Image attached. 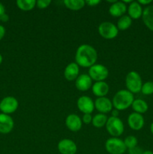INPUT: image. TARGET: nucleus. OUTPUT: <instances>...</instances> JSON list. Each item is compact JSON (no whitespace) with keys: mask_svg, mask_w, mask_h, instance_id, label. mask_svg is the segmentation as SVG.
<instances>
[{"mask_svg":"<svg viewBox=\"0 0 153 154\" xmlns=\"http://www.w3.org/2000/svg\"><path fill=\"white\" fill-rule=\"evenodd\" d=\"M97 59V51L92 46L84 44L78 47L75 54V61L79 66L90 68L95 64Z\"/></svg>","mask_w":153,"mask_h":154,"instance_id":"nucleus-1","label":"nucleus"},{"mask_svg":"<svg viewBox=\"0 0 153 154\" xmlns=\"http://www.w3.org/2000/svg\"><path fill=\"white\" fill-rule=\"evenodd\" d=\"M134 98V94L128 90L117 92L112 99V106L118 111H124L132 105Z\"/></svg>","mask_w":153,"mask_h":154,"instance_id":"nucleus-2","label":"nucleus"},{"mask_svg":"<svg viewBox=\"0 0 153 154\" xmlns=\"http://www.w3.org/2000/svg\"><path fill=\"white\" fill-rule=\"evenodd\" d=\"M125 84L128 91H130L133 94L138 93L141 91V88H142V78L138 72L131 71L126 75Z\"/></svg>","mask_w":153,"mask_h":154,"instance_id":"nucleus-3","label":"nucleus"},{"mask_svg":"<svg viewBox=\"0 0 153 154\" xmlns=\"http://www.w3.org/2000/svg\"><path fill=\"white\" fill-rule=\"evenodd\" d=\"M106 131L113 138H118L124 132V124L118 117H110L108 118L106 123Z\"/></svg>","mask_w":153,"mask_h":154,"instance_id":"nucleus-4","label":"nucleus"},{"mask_svg":"<svg viewBox=\"0 0 153 154\" xmlns=\"http://www.w3.org/2000/svg\"><path fill=\"white\" fill-rule=\"evenodd\" d=\"M105 149L110 154H123L127 150L124 141L113 137L106 140Z\"/></svg>","mask_w":153,"mask_h":154,"instance_id":"nucleus-5","label":"nucleus"},{"mask_svg":"<svg viewBox=\"0 0 153 154\" xmlns=\"http://www.w3.org/2000/svg\"><path fill=\"white\" fill-rule=\"evenodd\" d=\"M99 35L105 39H113L118 35V29L116 26L111 22H103L98 26Z\"/></svg>","mask_w":153,"mask_h":154,"instance_id":"nucleus-6","label":"nucleus"},{"mask_svg":"<svg viewBox=\"0 0 153 154\" xmlns=\"http://www.w3.org/2000/svg\"><path fill=\"white\" fill-rule=\"evenodd\" d=\"M88 75L96 82L104 81L109 75V71L104 65L94 64L88 69Z\"/></svg>","mask_w":153,"mask_h":154,"instance_id":"nucleus-7","label":"nucleus"},{"mask_svg":"<svg viewBox=\"0 0 153 154\" xmlns=\"http://www.w3.org/2000/svg\"><path fill=\"white\" fill-rule=\"evenodd\" d=\"M19 106V103L16 98L13 96H7L4 97L0 102V111L3 114H10L15 112Z\"/></svg>","mask_w":153,"mask_h":154,"instance_id":"nucleus-8","label":"nucleus"},{"mask_svg":"<svg viewBox=\"0 0 153 154\" xmlns=\"http://www.w3.org/2000/svg\"><path fill=\"white\" fill-rule=\"evenodd\" d=\"M76 105L80 111L85 114H90L93 112L94 109V102L90 97L82 96L78 99Z\"/></svg>","mask_w":153,"mask_h":154,"instance_id":"nucleus-9","label":"nucleus"},{"mask_svg":"<svg viewBox=\"0 0 153 154\" xmlns=\"http://www.w3.org/2000/svg\"><path fill=\"white\" fill-rule=\"evenodd\" d=\"M128 124L133 130H140L145 124L143 116L136 112L131 113L128 117Z\"/></svg>","mask_w":153,"mask_h":154,"instance_id":"nucleus-10","label":"nucleus"},{"mask_svg":"<svg viewBox=\"0 0 153 154\" xmlns=\"http://www.w3.org/2000/svg\"><path fill=\"white\" fill-rule=\"evenodd\" d=\"M58 150L61 154H75L77 147L74 141L70 139L64 138L58 143Z\"/></svg>","mask_w":153,"mask_h":154,"instance_id":"nucleus-11","label":"nucleus"},{"mask_svg":"<svg viewBox=\"0 0 153 154\" xmlns=\"http://www.w3.org/2000/svg\"><path fill=\"white\" fill-rule=\"evenodd\" d=\"M14 123L13 118L8 114H0V133L8 134L13 130Z\"/></svg>","mask_w":153,"mask_h":154,"instance_id":"nucleus-12","label":"nucleus"},{"mask_svg":"<svg viewBox=\"0 0 153 154\" xmlns=\"http://www.w3.org/2000/svg\"><path fill=\"white\" fill-rule=\"evenodd\" d=\"M94 108L100 114H106L112 110V102L106 97H99L94 102Z\"/></svg>","mask_w":153,"mask_h":154,"instance_id":"nucleus-13","label":"nucleus"},{"mask_svg":"<svg viewBox=\"0 0 153 154\" xmlns=\"http://www.w3.org/2000/svg\"><path fill=\"white\" fill-rule=\"evenodd\" d=\"M82 119L75 114H70L68 115L65 119L66 126L71 132H78L82 128Z\"/></svg>","mask_w":153,"mask_h":154,"instance_id":"nucleus-14","label":"nucleus"},{"mask_svg":"<svg viewBox=\"0 0 153 154\" xmlns=\"http://www.w3.org/2000/svg\"><path fill=\"white\" fill-rule=\"evenodd\" d=\"M75 87L80 91L85 92L92 87V80L89 75L86 74H82L78 76L75 81Z\"/></svg>","mask_w":153,"mask_h":154,"instance_id":"nucleus-15","label":"nucleus"},{"mask_svg":"<svg viewBox=\"0 0 153 154\" xmlns=\"http://www.w3.org/2000/svg\"><path fill=\"white\" fill-rule=\"evenodd\" d=\"M79 66L76 63H70L64 69V76L68 81H74L79 76Z\"/></svg>","mask_w":153,"mask_h":154,"instance_id":"nucleus-16","label":"nucleus"},{"mask_svg":"<svg viewBox=\"0 0 153 154\" xmlns=\"http://www.w3.org/2000/svg\"><path fill=\"white\" fill-rule=\"evenodd\" d=\"M92 93L94 96L99 97H104L109 93L110 87L107 83L105 81H98L95 82L92 87Z\"/></svg>","mask_w":153,"mask_h":154,"instance_id":"nucleus-17","label":"nucleus"},{"mask_svg":"<svg viewBox=\"0 0 153 154\" xmlns=\"http://www.w3.org/2000/svg\"><path fill=\"white\" fill-rule=\"evenodd\" d=\"M126 11H127V5L123 2L116 1L110 5L109 8V13L112 17H121L122 16L124 15Z\"/></svg>","mask_w":153,"mask_h":154,"instance_id":"nucleus-18","label":"nucleus"},{"mask_svg":"<svg viewBox=\"0 0 153 154\" xmlns=\"http://www.w3.org/2000/svg\"><path fill=\"white\" fill-rule=\"evenodd\" d=\"M128 16L132 20H137L140 18L142 15V8L138 2H132L127 8Z\"/></svg>","mask_w":153,"mask_h":154,"instance_id":"nucleus-19","label":"nucleus"},{"mask_svg":"<svg viewBox=\"0 0 153 154\" xmlns=\"http://www.w3.org/2000/svg\"><path fill=\"white\" fill-rule=\"evenodd\" d=\"M142 19L146 26L153 32V5H148L142 11Z\"/></svg>","mask_w":153,"mask_h":154,"instance_id":"nucleus-20","label":"nucleus"},{"mask_svg":"<svg viewBox=\"0 0 153 154\" xmlns=\"http://www.w3.org/2000/svg\"><path fill=\"white\" fill-rule=\"evenodd\" d=\"M131 107L134 111V112L140 114L146 113L148 109V104L146 102V101L142 100L141 99H134L133 103H132Z\"/></svg>","mask_w":153,"mask_h":154,"instance_id":"nucleus-21","label":"nucleus"},{"mask_svg":"<svg viewBox=\"0 0 153 154\" xmlns=\"http://www.w3.org/2000/svg\"><path fill=\"white\" fill-rule=\"evenodd\" d=\"M64 4L67 8L71 11H79L85 6L84 0H64Z\"/></svg>","mask_w":153,"mask_h":154,"instance_id":"nucleus-22","label":"nucleus"},{"mask_svg":"<svg viewBox=\"0 0 153 154\" xmlns=\"http://www.w3.org/2000/svg\"><path fill=\"white\" fill-rule=\"evenodd\" d=\"M132 24V19L128 15H123L117 21V28L118 29L124 31L128 29Z\"/></svg>","mask_w":153,"mask_h":154,"instance_id":"nucleus-23","label":"nucleus"},{"mask_svg":"<svg viewBox=\"0 0 153 154\" xmlns=\"http://www.w3.org/2000/svg\"><path fill=\"white\" fill-rule=\"evenodd\" d=\"M16 3L17 7L24 11L32 10L36 6L35 0H17Z\"/></svg>","mask_w":153,"mask_h":154,"instance_id":"nucleus-24","label":"nucleus"},{"mask_svg":"<svg viewBox=\"0 0 153 154\" xmlns=\"http://www.w3.org/2000/svg\"><path fill=\"white\" fill-rule=\"evenodd\" d=\"M108 120V117H106V114H97L96 115H94V117H92V123L93 126L96 128H101L103 126H106V121Z\"/></svg>","mask_w":153,"mask_h":154,"instance_id":"nucleus-25","label":"nucleus"},{"mask_svg":"<svg viewBox=\"0 0 153 154\" xmlns=\"http://www.w3.org/2000/svg\"><path fill=\"white\" fill-rule=\"evenodd\" d=\"M124 143L126 148L130 149L137 146L138 141L137 138L135 136H134V135H129V136L126 137L124 141Z\"/></svg>","mask_w":153,"mask_h":154,"instance_id":"nucleus-26","label":"nucleus"},{"mask_svg":"<svg viewBox=\"0 0 153 154\" xmlns=\"http://www.w3.org/2000/svg\"><path fill=\"white\" fill-rule=\"evenodd\" d=\"M141 93L146 96L153 94V82L152 81H147V82L142 84V88H141Z\"/></svg>","mask_w":153,"mask_h":154,"instance_id":"nucleus-27","label":"nucleus"},{"mask_svg":"<svg viewBox=\"0 0 153 154\" xmlns=\"http://www.w3.org/2000/svg\"><path fill=\"white\" fill-rule=\"evenodd\" d=\"M50 4V0H38V1H36V6L40 9L46 8Z\"/></svg>","mask_w":153,"mask_h":154,"instance_id":"nucleus-28","label":"nucleus"},{"mask_svg":"<svg viewBox=\"0 0 153 154\" xmlns=\"http://www.w3.org/2000/svg\"><path fill=\"white\" fill-rule=\"evenodd\" d=\"M128 154H142L143 150L141 147L136 146V147H133V148L128 149Z\"/></svg>","mask_w":153,"mask_h":154,"instance_id":"nucleus-29","label":"nucleus"},{"mask_svg":"<svg viewBox=\"0 0 153 154\" xmlns=\"http://www.w3.org/2000/svg\"><path fill=\"white\" fill-rule=\"evenodd\" d=\"M92 117L90 114H85L82 116V121L85 124H89V123H92Z\"/></svg>","mask_w":153,"mask_h":154,"instance_id":"nucleus-30","label":"nucleus"},{"mask_svg":"<svg viewBox=\"0 0 153 154\" xmlns=\"http://www.w3.org/2000/svg\"><path fill=\"white\" fill-rule=\"evenodd\" d=\"M85 2L90 7H94V6L98 5L100 2V1H99V0H86V1H85Z\"/></svg>","mask_w":153,"mask_h":154,"instance_id":"nucleus-31","label":"nucleus"},{"mask_svg":"<svg viewBox=\"0 0 153 154\" xmlns=\"http://www.w3.org/2000/svg\"><path fill=\"white\" fill-rule=\"evenodd\" d=\"M152 2V0H139L138 3L141 5H149V4Z\"/></svg>","mask_w":153,"mask_h":154,"instance_id":"nucleus-32","label":"nucleus"},{"mask_svg":"<svg viewBox=\"0 0 153 154\" xmlns=\"http://www.w3.org/2000/svg\"><path fill=\"white\" fill-rule=\"evenodd\" d=\"M4 35H5V29L3 26L0 25V41L3 38Z\"/></svg>","mask_w":153,"mask_h":154,"instance_id":"nucleus-33","label":"nucleus"},{"mask_svg":"<svg viewBox=\"0 0 153 154\" xmlns=\"http://www.w3.org/2000/svg\"><path fill=\"white\" fill-rule=\"evenodd\" d=\"M5 14V8H4V5L0 2V21H1L2 17Z\"/></svg>","mask_w":153,"mask_h":154,"instance_id":"nucleus-34","label":"nucleus"},{"mask_svg":"<svg viewBox=\"0 0 153 154\" xmlns=\"http://www.w3.org/2000/svg\"><path fill=\"white\" fill-rule=\"evenodd\" d=\"M118 113H119V111H118V110L116 109H112V111H111V114H112V116L111 117H118Z\"/></svg>","mask_w":153,"mask_h":154,"instance_id":"nucleus-35","label":"nucleus"},{"mask_svg":"<svg viewBox=\"0 0 153 154\" xmlns=\"http://www.w3.org/2000/svg\"><path fill=\"white\" fill-rule=\"evenodd\" d=\"M8 20H9V16L7 14H4L2 17L1 21H2V22H7Z\"/></svg>","mask_w":153,"mask_h":154,"instance_id":"nucleus-36","label":"nucleus"},{"mask_svg":"<svg viewBox=\"0 0 153 154\" xmlns=\"http://www.w3.org/2000/svg\"><path fill=\"white\" fill-rule=\"evenodd\" d=\"M142 154H153V152L152 150H145L142 152Z\"/></svg>","mask_w":153,"mask_h":154,"instance_id":"nucleus-37","label":"nucleus"},{"mask_svg":"<svg viewBox=\"0 0 153 154\" xmlns=\"http://www.w3.org/2000/svg\"><path fill=\"white\" fill-rule=\"evenodd\" d=\"M150 131H151L152 134V135H153V123H152L151 126H150Z\"/></svg>","mask_w":153,"mask_h":154,"instance_id":"nucleus-38","label":"nucleus"},{"mask_svg":"<svg viewBox=\"0 0 153 154\" xmlns=\"http://www.w3.org/2000/svg\"><path fill=\"white\" fill-rule=\"evenodd\" d=\"M2 60H3V58H2V56L0 54V64H1L2 63Z\"/></svg>","mask_w":153,"mask_h":154,"instance_id":"nucleus-39","label":"nucleus"}]
</instances>
